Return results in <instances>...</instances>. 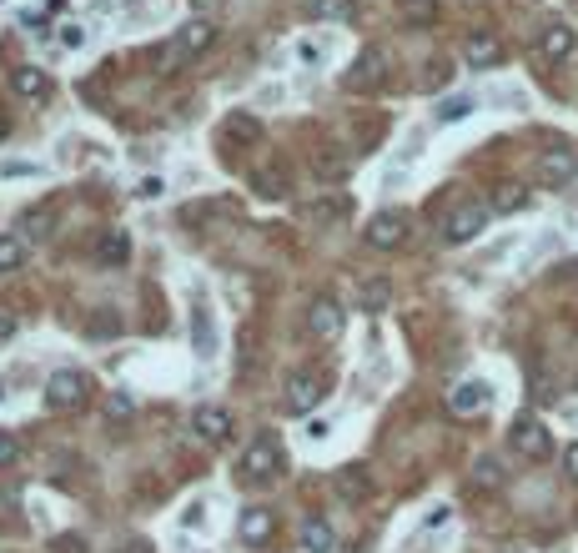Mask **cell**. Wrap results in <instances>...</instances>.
Here are the masks:
<instances>
[{
	"label": "cell",
	"mask_w": 578,
	"mask_h": 553,
	"mask_svg": "<svg viewBox=\"0 0 578 553\" xmlns=\"http://www.w3.org/2000/svg\"><path fill=\"white\" fill-rule=\"evenodd\" d=\"M15 332V317L11 312H0V337H11Z\"/></svg>",
	"instance_id": "cell-42"
},
{
	"label": "cell",
	"mask_w": 578,
	"mask_h": 553,
	"mask_svg": "<svg viewBox=\"0 0 578 553\" xmlns=\"http://www.w3.org/2000/svg\"><path fill=\"white\" fill-rule=\"evenodd\" d=\"M513 453L528 458V463H544V458H554V438H548V428L538 423L534 412H524V418H513V433H508Z\"/></svg>",
	"instance_id": "cell-2"
},
{
	"label": "cell",
	"mask_w": 578,
	"mask_h": 553,
	"mask_svg": "<svg viewBox=\"0 0 578 553\" xmlns=\"http://www.w3.org/2000/svg\"><path fill=\"white\" fill-rule=\"evenodd\" d=\"M237 362H241V372H251V362H257V332H251V327H247V332H241L237 337Z\"/></svg>",
	"instance_id": "cell-31"
},
{
	"label": "cell",
	"mask_w": 578,
	"mask_h": 553,
	"mask_svg": "<svg viewBox=\"0 0 578 553\" xmlns=\"http://www.w3.org/2000/svg\"><path fill=\"white\" fill-rule=\"evenodd\" d=\"M397 15L407 25H433L437 21V0H397Z\"/></svg>",
	"instance_id": "cell-24"
},
{
	"label": "cell",
	"mask_w": 578,
	"mask_h": 553,
	"mask_svg": "<svg viewBox=\"0 0 578 553\" xmlns=\"http://www.w3.org/2000/svg\"><path fill=\"white\" fill-rule=\"evenodd\" d=\"M473 483H478V489H498V483H503L498 458H478V463H473Z\"/></svg>",
	"instance_id": "cell-27"
},
{
	"label": "cell",
	"mask_w": 578,
	"mask_h": 553,
	"mask_svg": "<svg viewBox=\"0 0 578 553\" xmlns=\"http://www.w3.org/2000/svg\"><path fill=\"white\" fill-rule=\"evenodd\" d=\"M11 463H21V438L0 433V468H11Z\"/></svg>",
	"instance_id": "cell-33"
},
{
	"label": "cell",
	"mask_w": 578,
	"mask_h": 553,
	"mask_svg": "<svg viewBox=\"0 0 578 553\" xmlns=\"http://www.w3.org/2000/svg\"><path fill=\"white\" fill-rule=\"evenodd\" d=\"M302 548L307 553H332V528L322 518H307L302 523Z\"/></svg>",
	"instance_id": "cell-23"
},
{
	"label": "cell",
	"mask_w": 578,
	"mask_h": 553,
	"mask_svg": "<svg viewBox=\"0 0 578 553\" xmlns=\"http://www.w3.org/2000/svg\"><path fill=\"white\" fill-rule=\"evenodd\" d=\"M348 212H352L348 196H312V202H307V222H312V227H332V222H342Z\"/></svg>",
	"instance_id": "cell-15"
},
{
	"label": "cell",
	"mask_w": 578,
	"mask_h": 553,
	"mask_svg": "<svg viewBox=\"0 0 578 553\" xmlns=\"http://www.w3.org/2000/svg\"><path fill=\"white\" fill-rule=\"evenodd\" d=\"M5 136H11V121H5V116H0V142H5Z\"/></svg>",
	"instance_id": "cell-44"
},
{
	"label": "cell",
	"mask_w": 578,
	"mask_h": 553,
	"mask_svg": "<svg viewBox=\"0 0 578 553\" xmlns=\"http://www.w3.org/2000/svg\"><path fill=\"white\" fill-rule=\"evenodd\" d=\"M25 262V242L21 237H0V272H15Z\"/></svg>",
	"instance_id": "cell-28"
},
{
	"label": "cell",
	"mask_w": 578,
	"mask_h": 553,
	"mask_svg": "<svg viewBox=\"0 0 578 553\" xmlns=\"http://www.w3.org/2000/svg\"><path fill=\"white\" fill-rule=\"evenodd\" d=\"M317 172H322V176H342V172H348V156H317Z\"/></svg>",
	"instance_id": "cell-35"
},
{
	"label": "cell",
	"mask_w": 578,
	"mask_h": 553,
	"mask_svg": "<svg viewBox=\"0 0 578 553\" xmlns=\"http://www.w3.org/2000/svg\"><path fill=\"white\" fill-rule=\"evenodd\" d=\"M191 428H197V433L207 438V443H221V438L231 433V412H227V408H197Z\"/></svg>",
	"instance_id": "cell-19"
},
{
	"label": "cell",
	"mask_w": 578,
	"mask_h": 553,
	"mask_svg": "<svg viewBox=\"0 0 578 553\" xmlns=\"http://www.w3.org/2000/svg\"><path fill=\"white\" fill-rule=\"evenodd\" d=\"M191 352H197L201 362H211L221 352V337H217V317H211V307H197V312H191Z\"/></svg>",
	"instance_id": "cell-10"
},
{
	"label": "cell",
	"mask_w": 578,
	"mask_h": 553,
	"mask_svg": "<svg viewBox=\"0 0 578 553\" xmlns=\"http://www.w3.org/2000/svg\"><path fill=\"white\" fill-rule=\"evenodd\" d=\"M111 418H132V398H126V392H111Z\"/></svg>",
	"instance_id": "cell-37"
},
{
	"label": "cell",
	"mask_w": 578,
	"mask_h": 553,
	"mask_svg": "<svg viewBox=\"0 0 578 553\" xmlns=\"http://www.w3.org/2000/svg\"><path fill=\"white\" fill-rule=\"evenodd\" d=\"M277 468H282V443H277V433L251 438V448L241 453V473H247L251 483H262V478H272Z\"/></svg>",
	"instance_id": "cell-3"
},
{
	"label": "cell",
	"mask_w": 578,
	"mask_h": 553,
	"mask_svg": "<svg viewBox=\"0 0 578 553\" xmlns=\"http://www.w3.org/2000/svg\"><path fill=\"white\" fill-rule=\"evenodd\" d=\"M132 257V237L126 232H101V242H96V262H106V267H121V262Z\"/></svg>",
	"instance_id": "cell-20"
},
{
	"label": "cell",
	"mask_w": 578,
	"mask_h": 553,
	"mask_svg": "<svg viewBox=\"0 0 578 553\" xmlns=\"http://www.w3.org/2000/svg\"><path fill=\"white\" fill-rule=\"evenodd\" d=\"M86 372H55L51 382H45V402H51V408H81V402H86Z\"/></svg>",
	"instance_id": "cell-7"
},
{
	"label": "cell",
	"mask_w": 578,
	"mask_h": 553,
	"mask_svg": "<svg viewBox=\"0 0 578 553\" xmlns=\"http://www.w3.org/2000/svg\"><path fill=\"white\" fill-rule=\"evenodd\" d=\"M362 312H382V307L393 302V287L382 282V277H372V282H362Z\"/></svg>",
	"instance_id": "cell-25"
},
{
	"label": "cell",
	"mask_w": 578,
	"mask_h": 553,
	"mask_svg": "<svg viewBox=\"0 0 578 553\" xmlns=\"http://www.w3.org/2000/svg\"><path fill=\"white\" fill-rule=\"evenodd\" d=\"M221 136L237 142V146H257V142H262V121L251 116V111H231L227 126H221Z\"/></svg>",
	"instance_id": "cell-17"
},
{
	"label": "cell",
	"mask_w": 578,
	"mask_h": 553,
	"mask_svg": "<svg viewBox=\"0 0 578 553\" xmlns=\"http://www.w3.org/2000/svg\"><path fill=\"white\" fill-rule=\"evenodd\" d=\"M468 111H473L468 96H453V101H443V106H437V121H463Z\"/></svg>",
	"instance_id": "cell-32"
},
{
	"label": "cell",
	"mask_w": 578,
	"mask_h": 553,
	"mask_svg": "<svg viewBox=\"0 0 578 553\" xmlns=\"http://www.w3.org/2000/svg\"><path fill=\"white\" fill-rule=\"evenodd\" d=\"M61 222V206L55 202H41V206H25L21 212V232H31V242H45Z\"/></svg>",
	"instance_id": "cell-14"
},
{
	"label": "cell",
	"mask_w": 578,
	"mask_h": 553,
	"mask_svg": "<svg viewBox=\"0 0 578 553\" xmlns=\"http://www.w3.org/2000/svg\"><path fill=\"white\" fill-rule=\"evenodd\" d=\"M186 5H191V11H197V15H201V21H207V15H211V11H217L221 0H186Z\"/></svg>",
	"instance_id": "cell-40"
},
{
	"label": "cell",
	"mask_w": 578,
	"mask_h": 553,
	"mask_svg": "<svg viewBox=\"0 0 578 553\" xmlns=\"http://www.w3.org/2000/svg\"><path fill=\"white\" fill-rule=\"evenodd\" d=\"M328 382H322V372H292L287 378V412H312L317 402L328 398Z\"/></svg>",
	"instance_id": "cell-6"
},
{
	"label": "cell",
	"mask_w": 578,
	"mask_h": 553,
	"mask_svg": "<svg viewBox=\"0 0 578 553\" xmlns=\"http://www.w3.org/2000/svg\"><path fill=\"white\" fill-rule=\"evenodd\" d=\"M528 206V192L524 186H503L498 196H493V212H524Z\"/></svg>",
	"instance_id": "cell-30"
},
{
	"label": "cell",
	"mask_w": 578,
	"mask_h": 553,
	"mask_svg": "<svg viewBox=\"0 0 578 553\" xmlns=\"http://www.w3.org/2000/svg\"><path fill=\"white\" fill-rule=\"evenodd\" d=\"M272 528H277V518L267 509H247V513H241V538H247V543H267V538H272Z\"/></svg>",
	"instance_id": "cell-22"
},
{
	"label": "cell",
	"mask_w": 578,
	"mask_h": 553,
	"mask_svg": "<svg viewBox=\"0 0 578 553\" xmlns=\"http://www.w3.org/2000/svg\"><path fill=\"white\" fill-rule=\"evenodd\" d=\"M573 45H578V31H573V25H563V21H554V25L538 31V51H544V61H568Z\"/></svg>",
	"instance_id": "cell-12"
},
{
	"label": "cell",
	"mask_w": 578,
	"mask_h": 553,
	"mask_svg": "<svg viewBox=\"0 0 578 553\" xmlns=\"http://www.w3.org/2000/svg\"><path fill=\"white\" fill-rule=\"evenodd\" d=\"M61 45H66V51H81V45H86V31H81V25H61Z\"/></svg>",
	"instance_id": "cell-36"
},
{
	"label": "cell",
	"mask_w": 578,
	"mask_h": 553,
	"mask_svg": "<svg viewBox=\"0 0 578 553\" xmlns=\"http://www.w3.org/2000/svg\"><path fill=\"white\" fill-rule=\"evenodd\" d=\"M338 493L348 503H362V499H367V478H362L358 468H348V473H338Z\"/></svg>",
	"instance_id": "cell-26"
},
{
	"label": "cell",
	"mask_w": 578,
	"mask_h": 553,
	"mask_svg": "<svg viewBox=\"0 0 578 553\" xmlns=\"http://www.w3.org/2000/svg\"><path fill=\"white\" fill-rule=\"evenodd\" d=\"M162 192H166V182H162V176H146V182L136 186V196H146V202H152V196H162Z\"/></svg>",
	"instance_id": "cell-38"
},
{
	"label": "cell",
	"mask_w": 578,
	"mask_h": 553,
	"mask_svg": "<svg viewBox=\"0 0 578 553\" xmlns=\"http://www.w3.org/2000/svg\"><path fill=\"white\" fill-rule=\"evenodd\" d=\"M483 227H488V206H483V202H463V206H453V212H447L443 237L453 242V247H463V242H473Z\"/></svg>",
	"instance_id": "cell-4"
},
{
	"label": "cell",
	"mask_w": 578,
	"mask_h": 553,
	"mask_svg": "<svg viewBox=\"0 0 578 553\" xmlns=\"http://www.w3.org/2000/svg\"><path fill=\"white\" fill-rule=\"evenodd\" d=\"M463 61H468L473 71H488V65L503 61V45L493 41V35H468V45H463Z\"/></svg>",
	"instance_id": "cell-18"
},
{
	"label": "cell",
	"mask_w": 578,
	"mask_h": 553,
	"mask_svg": "<svg viewBox=\"0 0 578 553\" xmlns=\"http://www.w3.org/2000/svg\"><path fill=\"white\" fill-rule=\"evenodd\" d=\"M55 553H86V543H81V538H61V543H55Z\"/></svg>",
	"instance_id": "cell-41"
},
{
	"label": "cell",
	"mask_w": 578,
	"mask_h": 553,
	"mask_svg": "<svg viewBox=\"0 0 578 553\" xmlns=\"http://www.w3.org/2000/svg\"><path fill=\"white\" fill-rule=\"evenodd\" d=\"M11 91L25 101H45L51 96V76L45 71H35V65H21V71H11Z\"/></svg>",
	"instance_id": "cell-16"
},
{
	"label": "cell",
	"mask_w": 578,
	"mask_h": 553,
	"mask_svg": "<svg viewBox=\"0 0 578 553\" xmlns=\"http://www.w3.org/2000/svg\"><path fill=\"white\" fill-rule=\"evenodd\" d=\"M362 237H367V247H377V252H397L407 242V217L403 212H377Z\"/></svg>",
	"instance_id": "cell-5"
},
{
	"label": "cell",
	"mask_w": 578,
	"mask_h": 553,
	"mask_svg": "<svg viewBox=\"0 0 578 553\" xmlns=\"http://www.w3.org/2000/svg\"><path fill=\"white\" fill-rule=\"evenodd\" d=\"M563 468H568V478H578V443L563 448Z\"/></svg>",
	"instance_id": "cell-39"
},
{
	"label": "cell",
	"mask_w": 578,
	"mask_h": 553,
	"mask_svg": "<svg viewBox=\"0 0 578 553\" xmlns=\"http://www.w3.org/2000/svg\"><path fill=\"white\" fill-rule=\"evenodd\" d=\"M251 192L267 196V202H282L287 196V166H262V172H251Z\"/></svg>",
	"instance_id": "cell-21"
},
{
	"label": "cell",
	"mask_w": 578,
	"mask_h": 553,
	"mask_svg": "<svg viewBox=\"0 0 578 553\" xmlns=\"http://www.w3.org/2000/svg\"><path fill=\"white\" fill-rule=\"evenodd\" d=\"M573 172H578V152H568V146H558V152H544V156H538V182H544V186L573 182Z\"/></svg>",
	"instance_id": "cell-11"
},
{
	"label": "cell",
	"mask_w": 578,
	"mask_h": 553,
	"mask_svg": "<svg viewBox=\"0 0 578 553\" xmlns=\"http://www.w3.org/2000/svg\"><path fill=\"white\" fill-rule=\"evenodd\" d=\"M211 41H217V25H211V21H201V15H197V21H186L181 31H176L162 51H156V71H162V76H171L176 65L191 61V55H201Z\"/></svg>",
	"instance_id": "cell-1"
},
{
	"label": "cell",
	"mask_w": 578,
	"mask_h": 553,
	"mask_svg": "<svg viewBox=\"0 0 578 553\" xmlns=\"http://www.w3.org/2000/svg\"><path fill=\"white\" fill-rule=\"evenodd\" d=\"M121 553H152V543H142V538H132V543H126V548H121Z\"/></svg>",
	"instance_id": "cell-43"
},
{
	"label": "cell",
	"mask_w": 578,
	"mask_h": 553,
	"mask_svg": "<svg viewBox=\"0 0 578 553\" xmlns=\"http://www.w3.org/2000/svg\"><path fill=\"white\" fill-rule=\"evenodd\" d=\"M493 402V388L483 378H468V382H458V388L447 392V408L458 412V418H473V412H483Z\"/></svg>",
	"instance_id": "cell-9"
},
{
	"label": "cell",
	"mask_w": 578,
	"mask_h": 553,
	"mask_svg": "<svg viewBox=\"0 0 578 553\" xmlns=\"http://www.w3.org/2000/svg\"><path fill=\"white\" fill-rule=\"evenodd\" d=\"M387 76V51L382 45H367V51L352 61V71H348V86H377V81Z\"/></svg>",
	"instance_id": "cell-13"
},
{
	"label": "cell",
	"mask_w": 578,
	"mask_h": 553,
	"mask_svg": "<svg viewBox=\"0 0 578 553\" xmlns=\"http://www.w3.org/2000/svg\"><path fill=\"white\" fill-rule=\"evenodd\" d=\"M307 332H312L317 342H332V337L342 332V307L332 302V297H312V307H307Z\"/></svg>",
	"instance_id": "cell-8"
},
{
	"label": "cell",
	"mask_w": 578,
	"mask_h": 553,
	"mask_svg": "<svg viewBox=\"0 0 578 553\" xmlns=\"http://www.w3.org/2000/svg\"><path fill=\"white\" fill-rule=\"evenodd\" d=\"M116 332H121V317H106V312L91 317V337H116Z\"/></svg>",
	"instance_id": "cell-34"
},
{
	"label": "cell",
	"mask_w": 578,
	"mask_h": 553,
	"mask_svg": "<svg viewBox=\"0 0 578 553\" xmlns=\"http://www.w3.org/2000/svg\"><path fill=\"white\" fill-rule=\"evenodd\" d=\"M307 11L322 15V21H348V15H352V0H312Z\"/></svg>",
	"instance_id": "cell-29"
}]
</instances>
